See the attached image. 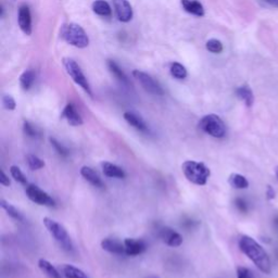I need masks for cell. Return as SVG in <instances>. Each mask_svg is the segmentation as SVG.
Segmentation results:
<instances>
[{
	"label": "cell",
	"instance_id": "1",
	"mask_svg": "<svg viewBox=\"0 0 278 278\" xmlns=\"http://www.w3.org/2000/svg\"><path fill=\"white\" fill-rule=\"evenodd\" d=\"M239 249L241 252L247 255L260 271L264 274H270L272 265L265 250L250 236H241L239 239Z\"/></svg>",
	"mask_w": 278,
	"mask_h": 278
},
{
	"label": "cell",
	"instance_id": "2",
	"mask_svg": "<svg viewBox=\"0 0 278 278\" xmlns=\"http://www.w3.org/2000/svg\"><path fill=\"white\" fill-rule=\"evenodd\" d=\"M60 36L67 44L79 49L86 48L89 45L87 33L82 26L76 23L65 24L60 30Z\"/></svg>",
	"mask_w": 278,
	"mask_h": 278
},
{
	"label": "cell",
	"instance_id": "3",
	"mask_svg": "<svg viewBox=\"0 0 278 278\" xmlns=\"http://www.w3.org/2000/svg\"><path fill=\"white\" fill-rule=\"evenodd\" d=\"M183 173L185 177L190 183L203 186L208 183V179L211 175L210 168L202 162H197V161H185L182 165Z\"/></svg>",
	"mask_w": 278,
	"mask_h": 278
},
{
	"label": "cell",
	"instance_id": "4",
	"mask_svg": "<svg viewBox=\"0 0 278 278\" xmlns=\"http://www.w3.org/2000/svg\"><path fill=\"white\" fill-rule=\"evenodd\" d=\"M199 129L214 138H223L226 135V125L217 114L204 115L199 121Z\"/></svg>",
	"mask_w": 278,
	"mask_h": 278
},
{
	"label": "cell",
	"instance_id": "5",
	"mask_svg": "<svg viewBox=\"0 0 278 278\" xmlns=\"http://www.w3.org/2000/svg\"><path fill=\"white\" fill-rule=\"evenodd\" d=\"M42 222L45 227L49 231V234L55 238V240L62 248L67 251H71L73 249V244H72L70 235L68 234L67 229L62 226L60 223L49 218H44Z\"/></svg>",
	"mask_w": 278,
	"mask_h": 278
},
{
	"label": "cell",
	"instance_id": "6",
	"mask_svg": "<svg viewBox=\"0 0 278 278\" xmlns=\"http://www.w3.org/2000/svg\"><path fill=\"white\" fill-rule=\"evenodd\" d=\"M63 67L67 71V73L69 74V76L73 79V82L82 88L85 93H87L89 96L93 97L91 85H89L87 77L85 76L84 72L82 71V69H80V67L77 65V62L71 58H65Z\"/></svg>",
	"mask_w": 278,
	"mask_h": 278
},
{
	"label": "cell",
	"instance_id": "7",
	"mask_svg": "<svg viewBox=\"0 0 278 278\" xmlns=\"http://www.w3.org/2000/svg\"><path fill=\"white\" fill-rule=\"evenodd\" d=\"M25 194L28 196V198L33 201L34 203H37L39 205H45V207H55L56 201L52 197L44 191L41 188L36 186L34 184L26 185Z\"/></svg>",
	"mask_w": 278,
	"mask_h": 278
},
{
	"label": "cell",
	"instance_id": "8",
	"mask_svg": "<svg viewBox=\"0 0 278 278\" xmlns=\"http://www.w3.org/2000/svg\"><path fill=\"white\" fill-rule=\"evenodd\" d=\"M133 76L138 80L140 85L142 86V88L145 89L147 93H149L151 95H155V96L164 95L163 88L161 87L149 74L145 73V72L135 70V71H133Z\"/></svg>",
	"mask_w": 278,
	"mask_h": 278
},
{
	"label": "cell",
	"instance_id": "9",
	"mask_svg": "<svg viewBox=\"0 0 278 278\" xmlns=\"http://www.w3.org/2000/svg\"><path fill=\"white\" fill-rule=\"evenodd\" d=\"M112 4L116 16L121 22L127 23L132 20L133 8L127 0H112Z\"/></svg>",
	"mask_w": 278,
	"mask_h": 278
},
{
	"label": "cell",
	"instance_id": "10",
	"mask_svg": "<svg viewBox=\"0 0 278 278\" xmlns=\"http://www.w3.org/2000/svg\"><path fill=\"white\" fill-rule=\"evenodd\" d=\"M17 23H19V26L21 31L25 34L30 36L33 32V26H32V14L30 8L23 5L19 9V13H17Z\"/></svg>",
	"mask_w": 278,
	"mask_h": 278
},
{
	"label": "cell",
	"instance_id": "11",
	"mask_svg": "<svg viewBox=\"0 0 278 278\" xmlns=\"http://www.w3.org/2000/svg\"><path fill=\"white\" fill-rule=\"evenodd\" d=\"M160 238L162 239V241L165 245H167L169 247H173V248H177L179 246H182V244H183L182 235L171 227L161 228Z\"/></svg>",
	"mask_w": 278,
	"mask_h": 278
},
{
	"label": "cell",
	"instance_id": "12",
	"mask_svg": "<svg viewBox=\"0 0 278 278\" xmlns=\"http://www.w3.org/2000/svg\"><path fill=\"white\" fill-rule=\"evenodd\" d=\"M125 245V254L130 256H136L143 253L147 249V245L141 239H134V238H126L124 240Z\"/></svg>",
	"mask_w": 278,
	"mask_h": 278
},
{
	"label": "cell",
	"instance_id": "13",
	"mask_svg": "<svg viewBox=\"0 0 278 278\" xmlns=\"http://www.w3.org/2000/svg\"><path fill=\"white\" fill-rule=\"evenodd\" d=\"M62 119L67 120V122L72 125V126H80V125H83V119L80 114L77 112L76 108L73 103H68L66 105V108L62 111Z\"/></svg>",
	"mask_w": 278,
	"mask_h": 278
},
{
	"label": "cell",
	"instance_id": "14",
	"mask_svg": "<svg viewBox=\"0 0 278 278\" xmlns=\"http://www.w3.org/2000/svg\"><path fill=\"white\" fill-rule=\"evenodd\" d=\"M80 175H82L87 182H89L93 186L97 188L104 187V183L102 182V179L99 176V174H98L91 166H83L82 168H80Z\"/></svg>",
	"mask_w": 278,
	"mask_h": 278
},
{
	"label": "cell",
	"instance_id": "15",
	"mask_svg": "<svg viewBox=\"0 0 278 278\" xmlns=\"http://www.w3.org/2000/svg\"><path fill=\"white\" fill-rule=\"evenodd\" d=\"M124 119L134 129H136L137 131L140 132H147L148 131V125L146 124L145 120H143L140 115H138L135 112L127 111L124 113Z\"/></svg>",
	"mask_w": 278,
	"mask_h": 278
},
{
	"label": "cell",
	"instance_id": "16",
	"mask_svg": "<svg viewBox=\"0 0 278 278\" xmlns=\"http://www.w3.org/2000/svg\"><path fill=\"white\" fill-rule=\"evenodd\" d=\"M101 168L104 176L110 177V178H119L123 179L126 177V174H125L124 169L120 167L119 165L113 164L111 162H106V161H103L101 163Z\"/></svg>",
	"mask_w": 278,
	"mask_h": 278
},
{
	"label": "cell",
	"instance_id": "17",
	"mask_svg": "<svg viewBox=\"0 0 278 278\" xmlns=\"http://www.w3.org/2000/svg\"><path fill=\"white\" fill-rule=\"evenodd\" d=\"M101 248L108 252L114 253V254H124L125 253V245L124 243H121V241L116 240V239H111V238H105L101 241Z\"/></svg>",
	"mask_w": 278,
	"mask_h": 278
},
{
	"label": "cell",
	"instance_id": "18",
	"mask_svg": "<svg viewBox=\"0 0 278 278\" xmlns=\"http://www.w3.org/2000/svg\"><path fill=\"white\" fill-rule=\"evenodd\" d=\"M181 4L184 10L193 15L201 17L205 13L202 4L198 0H181Z\"/></svg>",
	"mask_w": 278,
	"mask_h": 278
},
{
	"label": "cell",
	"instance_id": "19",
	"mask_svg": "<svg viewBox=\"0 0 278 278\" xmlns=\"http://www.w3.org/2000/svg\"><path fill=\"white\" fill-rule=\"evenodd\" d=\"M236 95L239 99H241L245 102V104L248 108L252 106L254 102V96H253V92L251 91V88L248 85H243L238 87L236 89Z\"/></svg>",
	"mask_w": 278,
	"mask_h": 278
},
{
	"label": "cell",
	"instance_id": "20",
	"mask_svg": "<svg viewBox=\"0 0 278 278\" xmlns=\"http://www.w3.org/2000/svg\"><path fill=\"white\" fill-rule=\"evenodd\" d=\"M108 68H109L110 72L112 73V75L118 79L120 80V82L124 85H130V80L126 76V74L124 73V71L119 67V65L116 63L115 61L113 60H109L108 61Z\"/></svg>",
	"mask_w": 278,
	"mask_h": 278
},
{
	"label": "cell",
	"instance_id": "21",
	"mask_svg": "<svg viewBox=\"0 0 278 278\" xmlns=\"http://www.w3.org/2000/svg\"><path fill=\"white\" fill-rule=\"evenodd\" d=\"M38 266L40 271L49 278H61V273L47 260L40 259L38 261Z\"/></svg>",
	"mask_w": 278,
	"mask_h": 278
},
{
	"label": "cell",
	"instance_id": "22",
	"mask_svg": "<svg viewBox=\"0 0 278 278\" xmlns=\"http://www.w3.org/2000/svg\"><path fill=\"white\" fill-rule=\"evenodd\" d=\"M61 272L67 278H89L87 274L79 270V268L71 265V264H63L61 266Z\"/></svg>",
	"mask_w": 278,
	"mask_h": 278
},
{
	"label": "cell",
	"instance_id": "23",
	"mask_svg": "<svg viewBox=\"0 0 278 278\" xmlns=\"http://www.w3.org/2000/svg\"><path fill=\"white\" fill-rule=\"evenodd\" d=\"M93 11L100 16H111L112 9L105 0H96L93 4Z\"/></svg>",
	"mask_w": 278,
	"mask_h": 278
},
{
	"label": "cell",
	"instance_id": "24",
	"mask_svg": "<svg viewBox=\"0 0 278 278\" xmlns=\"http://www.w3.org/2000/svg\"><path fill=\"white\" fill-rule=\"evenodd\" d=\"M228 183L231 187L236 188V189H247L249 187V182L248 179L237 173H232L228 177Z\"/></svg>",
	"mask_w": 278,
	"mask_h": 278
},
{
	"label": "cell",
	"instance_id": "25",
	"mask_svg": "<svg viewBox=\"0 0 278 278\" xmlns=\"http://www.w3.org/2000/svg\"><path fill=\"white\" fill-rule=\"evenodd\" d=\"M0 207H2L6 212L7 214L9 215V217H11L12 219L19 221V222H23L24 221V218L22 213L17 210L15 207H13L12 204H10L9 202H7L6 200H0Z\"/></svg>",
	"mask_w": 278,
	"mask_h": 278
},
{
	"label": "cell",
	"instance_id": "26",
	"mask_svg": "<svg viewBox=\"0 0 278 278\" xmlns=\"http://www.w3.org/2000/svg\"><path fill=\"white\" fill-rule=\"evenodd\" d=\"M35 73L32 70H26L20 76V85L23 91H30L35 82Z\"/></svg>",
	"mask_w": 278,
	"mask_h": 278
},
{
	"label": "cell",
	"instance_id": "27",
	"mask_svg": "<svg viewBox=\"0 0 278 278\" xmlns=\"http://www.w3.org/2000/svg\"><path fill=\"white\" fill-rule=\"evenodd\" d=\"M169 72H171V75L176 79H185L188 75L186 68L183 65L178 63V62H174V63H172Z\"/></svg>",
	"mask_w": 278,
	"mask_h": 278
},
{
	"label": "cell",
	"instance_id": "28",
	"mask_svg": "<svg viewBox=\"0 0 278 278\" xmlns=\"http://www.w3.org/2000/svg\"><path fill=\"white\" fill-rule=\"evenodd\" d=\"M26 162H28L29 167L32 169V171H36V169H40L45 167V161L40 159L39 157L35 156V155H28L26 156Z\"/></svg>",
	"mask_w": 278,
	"mask_h": 278
},
{
	"label": "cell",
	"instance_id": "29",
	"mask_svg": "<svg viewBox=\"0 0 278 278\" xmlns=\"http://www.w3.org/2000/svg\"><path fill=\"white\" fill-rule=\"evenodd\" d=\"M10 173L11 176L14 178V181H16L17 183H20L22 185H29L28 184V178L24 175V173L21 171V168L16 165H12L10 166Z\"/></svg>",
	"mask_w": 278,
	"mask_h": 278
},
{
	"label": "cell",
	"instance_id": "30",
	"mask_svg": "<svg viewBox=\"0 0 278 278\" xmlns=\"http://www.w3.org/2000/svg\"><path fill=\"white\" fill-rule=\"evenodd\" d=\"M49 140H50V142H51V146H52L53 148H55L56 152H57V154H58L60 157H62V158H67V157H69L70 151H69V149H68L66 146H63V145H62V143H60L56 138L50 137Z\"/></svg>",
	"mask_w": 278,
	"mask_h": 278
},
{
	"label": "cell",
	"instance_id": "31",
	"mask_svg": "<svg viewBox=\"0 0 278 278\" xmlns=\"http://www.w3.org/2000/svg\"><path fill=\"white\" fill-rule=\"evenodd\" d=\"M205 48H207V50L212 53H221L224 49L222 41L219 39H215V38L209 39L207 41V44H205Z\"/></svg>",
	"mask_w": 278,
	"mask_h": 278
},
{
	"label": "cell",
	"instance_id": "32",
	"mask_svg": "<svg viewBox=\"0 0 278 278\" xmlns=\"http://www.w3.org/2000/svg\"><path fill=\"white\" fill-rule=\"evenodd\" d=\"M23 131L25 133V135H28L29 137H37L38 136V131L36 129L33 124H31L29 121H24L23 124Z\"/></svg>",
	"mask_w": 278,
	"mask_h": 278
},
{
	"label": "cell",
	"instance_id": "33",
	"mask_svg": "<svg viewBox=\"0 0 278 278\" xmlns=\"http://www.w3.org/2000/svg\"><path fill=\"white\" fill-rule=\"evenodd\" d=\"M3 105L6 110L9 111H13L16 108V102L14 100V98L10 95H5L3 97Z\"/></svg>",
	"mask_w": 278,
	"mask_h": 278
},
{
	"label": "cell",
	"instance_id": "34",
	"mask_svg": "<svg viewBox=\"0 0 278 278\" xmlns=\"http://www.w3.org/2000/svg\"><path fill=\"white\" fill-rule=\"evenodd\" d=\"M235 205L236 208L238 209V211H240L241 213H247L248 212V203L245 199L243 198H237L235 200Z\"/></svg>",
	"mask_w": 278,
	"mask_h": 278
},
{
	"label": "cell",
	"instance_id": "35",
	"mask_svg": "<svg viewBox=\"0 0 278 278\" xmlns=\"http://www.w3.org/2000/svg\"><path fill=\"white\" fill-rule=\"evenodd\" d=\"M237 278H253V276L247 267L239 266L237 268Z\"/></svg>",
	"mask_w": 278,
	"mask_h": 278
},
{
	"label": "cell",
	"instance_id": "36",
	"mask_svg": "<svg viewBox=\"0 0 278 278\" xmlns=\"http://www.w3.org/2000/svg\"><path fill=\"white\" fill-rule=\"evenodd\" d=\"M0 184L6 187L11 185L10 178H9V176L4 172V169H2V173H0Z\"/></svg>",
	"mask_w": 278,
	"mask_h": 278
},
{
	"label": "cell",
	"instance_id": "37",
	"mask_svg": "<svg viewBox=\"0 0 278 278\" xmlns=\"http://www.w3.org/2000/svg\"><path fill=\"white\" fill-rule=\"evenodd\" d=\"M266 196L268 200H273L275 198V190L272 188V186L268 185L266 188Z\"/></svg>",
	"mask_w": 278,
	"mask_h": 278
},
{
	"label": "cell",
	"instance_id": "38",
	"mask_svg": "<svg viewBox=\"0 0 278 278\" xmlns=\"http://www.w3.org/2000/svg\"><path fill=\"white\" fill-rule=\"evenodd\" d=\"M265 2L267 4H270L271 6H273V7L278 8V0H265Z\"/></svg>",
	"mask_w": 278,
	"mask_h": 278
},
{
	"label": "cell",
	"instance_id": "39",
	"mask_svg": "<svg viewBox=\"0 0 278 278\" xmlns=\"http://www.w3.org/2000/svg\"><path fill=\"white\" fill-rule=\"evenodd\" d=\"M274 226H275V228H276L277 231H278V217H276V218L274 219Z\"/></svg>",
	"mask_w": 278,
	"mask_h": 278
},
{
	"label": "cell",
	"instance_id": "40",
	"mask_svg": "<svg viewBox=\"0 0 278 278\" xmlns=\"http://www.w3.org/2000/svg\"><path fill=\"white\" fill-rule=\"evenodd\" d=\"M275 174H276L277 179H278V166H277V167H276V169H275Z\"/></svg>",
	"mask_w": 278,
	"mask_h": 278
},
{
	"label": "cell",
	"instance_id": "41",
	"mask_svg": "<svg viewBox=\"0 0 278 278\" xmlns=\"http://www.w3.org/2000/svg\"><path fill=\"white\" fill-rule=\"evenodd\" d=\"M276 255H277V259H278V249H277V251H276Z\"/></svg>",
	"mask_w": 278,
	"mask_h": 278
}]
</instances>
